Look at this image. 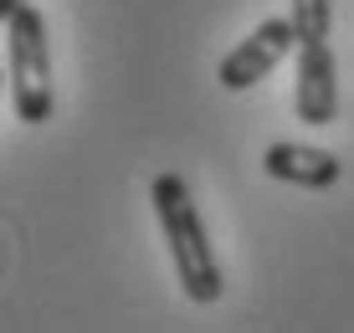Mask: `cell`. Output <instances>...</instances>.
<instances>
[{
	"label": "cell",
	"instance_id": "obj_1",
	"mask_svg": "<svg viewBox=\"0 0 354 333\" xmlns=\"http://www.w3.org/2000/svg\"><path fill=\"white\" fill-rule=\"evenodd\" d=\"M149 200H154V216H160V231H165V246H169V267H175V282L185 287V298L201 303V307L221 303L226 277H221L211 231L201 220V205H195L190 184L180 175H154Z\"/></svg>",
	"mask_w": 354,
	"mask_h": 333
},
{
	"label": "cell",
	"instance_id": "obj_2",
	"mask_svg": "<svg viewBox=\"0 0 354 333\" xmlns=\"http://www.w3.org/2000/svg\"><path fill=\"white\" fill-rule=\"evenodd\" d=\"M6 61H10V108L21 123H46L57 113L52 88V46H46V16L36 6H21L6 16Z\"/></svg>",
	"mask_w": 354,
	"mask_h": 333
},
{
	"label": "cell",
	"instance_id": "obj_3",
	"mask_svg": "<svg viewBox=\"0 0 354 333\" xmlns=\"http://www.w3.org/2000/svg\"><path fill=\"white\" fill-rule=\"evenodd\" d=\"M292 46H298V31H292V21H288V16H272V21H262L257 31L241 36V41L221 57L216 77H221L226 93H247V88H257L262 77H272V67L292 52Z\"/></svg>",
	"mask_w": 354,
	"mask_h": 333
},
{
	"label": "cell",
	"instance_id": "obj_4",
	"mask_svg": "<svg viewBox=\"0 0 354 333\" xmlns=\"http://www.w3.org/2000/svg\"><path fill=\"white\" fill-rule=\"evenodd\" d=\"M292 113L313 129L339 118V67L328 41H303L298 46V82H292Z\"/></svg>",
	"mask_w": 354,
	"mask_h": 333
},
{
	"label": "cell",
	"instance_id": "obj_5",
	"mask_svg": "<svg viewBox=\"0 0 354 333\" xmlns=\"http://www.w3.org/2000/svg\"><path fill=\"white\" fill-rule=\"evenodd\" d=\"M262 169H267V180L298 184V190H328V184L344 180V159H334L328 149H319V144H292V139L267 144Z\"/></svg>",
	"mask_w": 354,
	"mask_h": 333
},
{
	"label": "cell",
	"instance_id": "obj_6",
	"mask_svg": "<svg viewBox=\"0 0 354 333\" xmlns=\"http://www.w3.org/2000/svg\"><path fill=\"white\" fill-rule=\"evenodd\" d=\"M288 21L298 31V46L328 41V31H334V0H288Z\"/></svg>",
	"mask_w": 354,
	"mask_h": 333
},
{
	"label": "cell",
	"instance_id": "obj_7",
	"mask_svg": "<svg viewBox=\"0 0 354 333\" xmlns=\"http://www.w3.org/2000/svg\"><path fill=\"white\" fill-rule=\"evenodd\" d=\"M21 6H31V0H0V21H6V16H16Z\"/></svg>",
	"mask_w": 354,
	"mask_h": 333
}]
</instances>
